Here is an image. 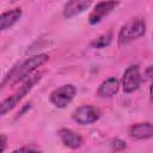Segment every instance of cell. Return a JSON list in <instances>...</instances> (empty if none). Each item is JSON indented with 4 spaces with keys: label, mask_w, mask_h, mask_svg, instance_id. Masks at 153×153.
I'll use <instances>...</instances> for the list:
<instances>
[{
    "label": "cell",
    "mask_w": 153,
    "mask_h": 153,
    "mask_svg": "<svg viewBox=\"0 0 153 153\" xmlns=\"http://www.w3.org/2000/svg\"><path fill=\"white\" fill-rule=\"evenodd\" d=\"M48 59H49V56L47 54H38V55L31 56L27 60H25L23 63H20L19 66L13 67L12 71H11V73H10V75L7 78L12 79V81H11L12 84H16L18 81H22L23 79L27 78V75H30L37 67H39L43 63H45L48 61ZM6 79H4V81Z\"/></svg>",
    "instance_id": "cell-1"
},
{
    "label": "cell",
    "mask_w": 153,
    "mask_h": 153,
    "mask_svg": "<svg viewBox=\"0 0 153 153\" xmlns=\"http://www.w3.org/2000/svg\"><path fill=\"white\" fill-rule=\"evenodd\" d=\"M146 32V23L141 17H135L129 19L124 25H122L118 32V43L121 45L127 44L134 39L142 37Z\"/></svg>",
    "instance_id": "cell-2"
},
{
    "label": "cell",
    "mask_w": 153,
    "mask_h": 153,
    "mask_svg": "<svg viewBox=\"0 0 153 153\" xmlns=\"http://www.w3.org/2000/svg\"><path fill=\"white\" fill-rule=\"evenodd\" d=\"M43 74H44V72H39V73H37V74L30 76V78L23 84V86H20V88H19L18 91H16L11 97H8V98H6L5 100H2V103H1V105H0V108H1V110H0L1 116H4L7 111H10L11 109H13V108L24 98V96H25L26 93H29V91L42 79V75H43Z\"/></svg>",
    "instance_id": "cell-3"
},
{
    "label": "cell",
    "mask_w": 153,
    "mask_h": 153,
    "mask_svg": "<svg viewBox=\"0 0 153 153\" xmlns=\"http://www.w3.org/2000/svg\"><path fill=\"white\" fill-rule=\"evenodd\" d=\"M75 94H76V87L72 84H66L55 88L50 93L49 99L53 105H55L59 109H63L74 99Z\"/></svg>",
    "instance_id": "cell-4"
},
{
    "label": "cell",
    "mask_w": 153,
    "mask_h": 153,
    "mask_svg": "<svg viewBox=\"0 0 153 153\" xmlns=\"http://www.w3.org/2000/svg\"><path fill=\"white\" fill-rule=\"evenodd\" d=\"M73 120L81 126H86V124H92L94 122H97L100 117V111L98 108L90 105V104H85V105H80L78 106L73 114H72Z\"/></svg>",
    "instance_id": "cell-5"
},
{
    "label": "cell",
    "mask_w": 153,
    "mask_h": 153,
    "mask_svg": "<svg viewBox=\"0 0 153 153\" xmlns=\"http://www.w3.org/2000/svg\"><path fill=\"white\" fill-rule=\"evenodd\" d=\"M142 81V76L140 74V68L137 65L134 66H129L124 73H123V78H122V87L123 91L126 93H131L135 90L139 88L140 84Z\"/></svg>",
    "instance_id": "cell-6"
},
{
    "label": "cell",
    "mask_w": 153,
    "mask_h": 153,
    "mask_svg": "<svg viewBox=\"0 0 153 153\" xmlns=\"http://www.w3.org/2000/svg\"><path fill=\"white\" fill-rule=\"evenodd\" d=\"M118 5H120V2H117V1H100V2H97L94 5L93 10L91 11L90 16H88L90 24H92V25L98 24L99 22L103 20L104 17H106L110 12H112Z\"/></svg>",
    "instance_id": "cell-7"
},
{
    "label": "cell",
    "mask_w": 153,
    "mask_h": 153,
    "mask_svg": "<svg viewBox=\"0 0 153 153\" xmlns=\"http://www.w3.org/2000/svg\"><path fill=\"white\" fill-rule=\"evenodd\" d=\"M57 135L61 139L62 143L65 146L69 147V148L75 149V148H79L82 145V137L78 133H75V131H73L68 128H61L57 131Z\"/></svg>",
    "instance_id": "cell-8"
},
{
    "label": "cell",
    "mask_w": 153,
    "mask_h": 153,
    "mask_svg": "<svg viewBox=\"0 0 153 153\" xmlns=\"http://www.w3.org/2000/svg\"><path fill=\"white\" fill-rule=\"evenodd\" d=\"M130 137L135 140H146L153 137V124L148 122L136 123L129 128Z\"/></svg>",
    "instance_id": "cell-9"
},
{
    "label": "cell",
    "mask_w": 153,
    "mask_h": 153,
    "mask_svg": "<svg viewBox=\"0 0 153 153\" xmlns=\"http://www.w3.org/2000/svg\"><path fill=\"white\" fill-rule=\"evenodd\" d=\"M91 5V1H80V0H73L68 1L63 7V17L69 19L73 18L81 12H84L86 8H88Z\"/></svg>",
    "instance_id": "cell-10"
},
{
    "label": "cell",
    "mask_w": 153,
    "mask_h": 153,
    "mask_svg": "<svg viewBox=\"0 0 153 153\" xmlns=\"http://www.w3.org/2000/svg\"><path fill=\"white\" fill-rule=\"evenodd\" d=\"M118 88H120V81L116 78H108L98 87L97 94L102 98H110L118 92Z\"/></svg>",
    "instance_id": "cell-11"
},
{
    "label": "cell",
    "mask_w": 153,
    "mask_h": 153,
    "mask_svg": "<svg viewBox=\"0 0 153 153\" xmlns=\"http://www.w3.org/2000/svg\"><path fill=\"white\" fill-rule=\"evenodd\" d=\"M22 17V10L20 8H13L11 11H6L0 17V30L4 31L12 25H14Z\"/></svg>",
    "instance_id": "cell-12"
},
{
    "label": "cell",
    "mask_w": 153,
    "mask_h": 153,
    "mask_svg": "<svg viewBox=\"0 0 153 153\" xmlns=\"http://www.w3.org/2000/svg\"><path fill=\"white\" fill-rule=\"evenodd\" d=\"M111 41H112V33L109 31V32H105V33L100 35L96 39H93L91 42V47L97 48V49H103L105 47H109Z\"/></svg>",
    "instance_id": "cell-13"
},
{
    "label": "cell",
    "mask_w": 153,
    "mask_h": 153,
    "mask_svg": "<svg viewBox=\"0 0 153 153\" xmlns=\"http://www.w3.org/2000/svg\"><path fill=\"white\" fill-rule=\"evenodd\" d=\"M112 149L115 151V152H121V151H123V149H126V147H127V145H126V142L123 141V140H121V139H115V140H112Z\"/></svg>",
    "instance_id": "cell-14"
},
{
    "label": "cell",
    "mask_w": 153,
    "mask_h": 153,
    "mask_svg": "<svg viewBox=\"0 0 153 153\" xmlns=\"http://www.w3.org/2000/svg\"><path fill=\"white\" fill-rule=\"evenodd\" d=\"M12 153H42V152L33 147H20V148L12 151Z\"/></svg>",
    "instance_id": "cell-15"
},
{
    "label": "cell",
    "mask_w": 153,
    "mask_h": 153,
    "mask_svg": "<svg viewBox=\"0 0 153 153\" xmlns=\"http://www.w3.org/2000/svg\"><path fill=\"white\" fill-rule=\"evenodd\" d=\"M6 148V136L1 134V152H4Z\"/></svg>",
    "instance_id": "cell-16"
},
{
    "label": "cell",
    "mask_w": 153,
    "mask_h": 153,
    "mask_svg": "<svg viewBox=\"0 0 153 153\" xmlns=\"http://www.w3.org/2000/svg\"><path fill=\"white\" fill-rule=\"evenodd\" d=\"M146 76H147V78L153 76V66H149V67L146 69Z\"/></svg>",
    "instance_id": "cell-17"
},
{
    "label": "cell",
    "mask_w": 153,
    "mask_h": 153,
    "mask_svg": "<svg viewBox=\"0 0 153 153\" xmlns=\"http://www.w3.org/2000/svg\"><path fill=\"white\" fill-rule=\"evenodd\" d=\"M149 97H151V100L153 102V81H152L151 87H149Z\"/></svg>",
    "instance_id": "cell-18"
}]
</instances>
